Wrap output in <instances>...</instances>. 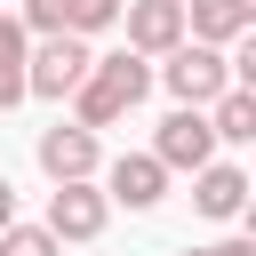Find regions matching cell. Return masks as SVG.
I'll return each instance as SVG.
<instances>
[{"mask_svg": "<svg viewBox=\"0 0 256 256\" xmlns=\"http://www.w3.org/2000/svg\"><path fill=\"white\" fill-rule=\"evenodd\" d=\"M152 96V64L144 56H128V48H112V56H96L88 64V80L72 88V128H112V120H128L136 104Z\"/></svg>", "mask_w": 256, "mask_h": 256, "instance_id": "cell-1", "label": "cell"}, {"mask_svg": "<svg viewBox=\"0 0 256 256\" xmlns=\"http://www.w3.org/2000/svg\"><path fill=\"white\" fill-rule=\"evenodd\" d=\"M152 80H168V96H176L184 112H208V104L232 88V56H224V48L184 40V48H168V56L152 64Z\"/></svg>", "mask_w": 256, "mask_h": 256, "instance_id": "cell-2", "label": "cell"}, {"mask_svg": "<svg viewBox=\"0 0 256 256\" xmlns=\"http://www.w3.org/2000/svg\"><path fill=\"white\" fill-rule=\"evenodd\" d=\"M88 64H96V48L72 40V32H56V40H40V48L24 56V96H72V88L88 80Z\"/></svg>", "mask_w": 256, "mask_h": 256, "instance_id": "cell-3", "label": "cell"}, {"mask_svg": "<svg viewBox=\"0 0 256 256\" xmlns=\"http://www.w3.org/2000/svg\"><path fill=\"white\" fill-rule=\"evenodd\" d=\"M40 168H48V184H96V168H104V144L88 136V128H72V120H56V128H40Z\"/></svg>", "mask_w": 256, "mask_h": 256, "instance_id": "cell-4", "label": "cell"}, {"mask_svg": "<svg viewBox=\"0 0 256 256\" xmlns=\"http://www.w3.org/2000/svg\"><path fill=\"white\" fill-rule=\"evenodd\" d=\"M152 160H160L168 176H176V168H184V176H200V168L216 160V136H208V112H184V104H176V112L160 120V136H152Z\"/></svg>", "mask_w": 256, "mask_h": 256, "instance_id": "cell-5", "label": "cell"}, {"mask_svg": "<svg viewBox=\"0 0 256 256\" xmlns=\"http://www.w3.org/2000/svg\"><path fill=\"white\" fill-rule=\"evenodd\" d=\"M120 24H128V56H168L184 48V0H120Z\"/></svg>", "mask_w": 256, "mask_h": 256, "instance_id": "cell-6", "label": "cell"}, {"mask_svg": "<svg viewBox=\"0 0 256 256\" xmlns=\"http://www.w3.org/2000/svg\"><path fill=\"white\" fill-rule=\"evenodd\" d=\"M104 216H112V200H104L96 184H56L40 224H48V232H56V248H64V240H96V232H104Z\"/></svg>", "mask_w": 256, "mask_h": 256, "instance_id": "cell-7", "label": "cell"}, {"mask_svg": "<svg viewBox=\"0 0 256 256\" xmlns=\"http://www.w3.org/2000/svg\"><path fill=\"white\" fill-rule=\"evenodd\" d=\"M104 200H120V208H160L168 200V168L152 160V152H120L112 168H104V184H96Z\"/></svg>", "mask_w": 256, "mask_h": 256, "instance_id": "cell-8", "label": "cell"}, {"mask_svg": "<svg viewBox=\"0 0 256 256\" xmlns=\"http://www.w3.org/2000/svg\"><path fill=\"white\" fill-rule=\"evenodd\" d=\"M256 32V0H184V40L200 48H232Z\"/></svg>", "mask_w": 256, "mask_h": 256, "instance_id": "cell-9", "label": "cell"}, {"mask_svg": "<svg viewBox=\"0 0 256 256\" xmlns=\"http://www.w3.org/2000/svg\"><path fill=\"white\" fill-rule=\"evenodd\" d=\"M192 208H200L208 224H232V216L248 208V168H232V160H208V168L192 176Z\"/></svg>", "mask_w": 256, "mask_h": 256, "instance_id": "cell-10", "label": "cell"}, {"mask_svg": "<svg viewBox=\"0 0 256 256\" xmlns=\"http://www.w3.org/2000/svg\"><path fill=\"white\" fill-rule=\"evenodd\" d=\"M24 56H32V32L16 16H0V112L24 104Z\"/></svg>", "mask_w": 256, "mask_h": 256, "instance_id": "cell-11", "label": "cell"}, {"mask_svg": "<svg viewBox=\"0 0 256 256\" xmlns=\"http://www.w3.org/2000/svg\"><path fill=\"white\" fill-rule=\"evenodd\" d=\"M208 136H216V144H248V136H256V96H248V88H224V96L208 104Z\"/></svg>", "mask_w": 256, "mask_h": 256, "instance_id": "cell-12", "label": "cell"}, {"mask_svg": "<svg viewBox=\"0 0 256 256\" xmlns=\"http://www.w3.org/2000/svg\"><path fill=\"white\" fill-rule=\"evenodd\" d=\"M112 24H120V0H56V32H72V40H96Z\"/></svg>", "mask_w": 256, "mask_h": 256, "instance_id": "cell-13", "label": "cell"}, {"mask_svg": "<svg viewBox=\"0 0 256 256\" xmlns=\"http://www.w3.org/2000/svg\"><path fill=\"white\" fill-rule=\"evenodd\" d=\"M0 256H64V248H56L48 224H8L0 232Z\"/></svg>", "mask_w": 256, "mask_h": 256, "instance_id": "cell-14", "label": "cell"}, {"mask_svg": "<svg viewBox=\"0 0 256 256\" xmlns=\"http://www.w3.org/2000/svg\"><path fill=\"white\" fill-rule=\"evenodd\" d=\"M184 256H256V240H208V248H184Z\"/></svg>", "mask_w": 256, "mask_h": 256, "instance_id": "cell-15", "label": "cell"}, {"mask_svg": "<svg viewBox=\"0 0 256 256\" xmlns=\"http://www.w3.org/2000/svg\"><path fill=\"white\" fill-rule=\"evenodd\" d=\"M8 224H16V184L0 176V232H8Z\"/></svg>", "mask_w": 256, "mask_h": 256, "instance_id": "cell-16", "label": "cell"}]
</instances>
